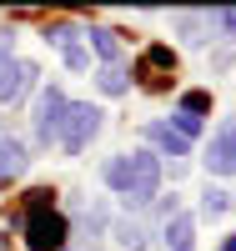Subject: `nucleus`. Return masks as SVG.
<instances>
[{
  "label": "nucleus",
  "instance_id": "dca6fc26",
  "mask_svg": "<svg viewBox=\"0 0 236 251\" xmlns=\"http://www.w3.org/2000/svg\"><path fill=\"white\" fill-rule=\"evenodd\" d=\"M221 251H236V231H231V236H226V241H221Z\"/></svg>",
  "mask_w": 236,
  "mask_h": 251
},
{
  "label": "nucleus",
  "instance_id": "39448f33",
  "mask_svg": "<svg viewBox=\"0 0 236 251\" xmlns=\"http://www.w3.org/2000/svg\"><path fill=\"white\" fill-rule=\"evenodd\" d=\"M30 86H35V66H30V60H15L5 46H0V100L15 106Z\"/></svg>",
  "mask_w": 236,
  "mask_h": 251
},
{
  "label": "nucleus",
  "instance_id": "f03ea898",
  "mask_svg": "<svg viewBox=\"0 0 236 251\" xmlns=\"http://www.w3.org/2000/svg\"><path fill=\"white\" fill-rule=\"evenodd\" d=\"M161 196V161H156V151H131L126 156V191H121V201L126 206H151Z\"/></svg>",
  "mask_w": 236,
  "mask_h": 251
},
{
  "label": "nucleus",
  "instance_id": "0eeeda50",
  "mask_svg": "<svg viewBox=\"0 0 236 251\" xmlns=\"http://www.w3.org/2000/svg\"><path fill=\"white\" fill-rule=\"evenodd\" d=\"M46 40H51L60 55H66V66H71V71H85V66H91V50H85L80 40H76V25H71V20H55Z\"/></svg>",
  "mask_w": 236,
  "mask_h": 251
},
{
  "label": "nucleus",
  "instance_id": "f8f14e48",
  "mask_svg": "<svg viewBox=\"0 0 236 251\" xmlns=\"http://www.w3.org/2000/svg\"><path fill=\"white\" fill-rule=\"evenodd\" d=\"M166 246H171V251H191V246H196V221H191V216H176V221L166 226Z\"/></svg>",
  "mask_w": 236,
  "mask_h": 251
},
{
  "label": "nucleus",
  "instance_id": "7ed1b4c3",
  "mask_svg": "<svg viewBox=\"0 0 236 251\" xmlns=\"http://www.w3.org/2000/svg\"><path fill=\"white\" fill-rule=\"evenodd\" d=\"M101 106H91V100H71V111H66V126H60V151L66 156H80L85 146L96 141V131H101Z\"/></svg>",
  "mask_w": 236,
  "mask_h": 251
},
{
  "label": "nucleus",
  "instance_id": "ddd939ff",
  "mask_svg": "<svg viewBox=\"0 0 236 251\" xmlns=\"http://www.w3.org/2000/svg\"><path fill=\"white\" fill-rule=\"evenodd\" d=\"M96 86H101L105 96H126V86H131V80H126V71H121V66H101Z\"/></svg>",
  "mask_w": 236,
  "mask_h": 251
},
{
  "label": "nucleus",
  "instance_id": "20e7f679",
  "mask_svg": "<svg viewBox=\"0 0 236 251\" xmlns=\"http://www.w3.org/2000/svg\"><path fill=\"white\" fill-rule=\"evenodd\" d=\"M66 111H71V100H66V91H60V86H46V91H40V100H35V136L46 141V146L60 141Z\"/></svg>",
  "mask_w": 236,
  "mask_h": 251
},
{
  "label": "nucleus",
  "instance_id": "9b49d317",
  "mask_svg": "<svg viewBox=\"0 0 236 251\" xmlns=\"http://www.w3.org/2000/svg\"><path fill=\"white\" fill-rule=\"evenodd\" d=\"M85 40H91V50L105 60V66H121V40H116V30H105V25H91V30H85Z\"/></svg>",
  "mask_w": 236,
  "mask_h": 251
},
{
  "label": "nucleus",
  "instance_id": "9d476101",
  "mask_svg": "<svg viewBox=\"0 0 236 251\" xmlns=\"http://www.w3.org/2000/svg\"><path fill=\"white\" fill-rule=\"evenodd\" d=\"M26 146H20L15 136H0V186H5L10 176H20V171H26Z\"/></svg>",
  "mask_w": 236,
  "mask_h": 251
},
{
  "label": "nucleus",
  "instance_id": "2eb2a0df",
  "mask_svg": "<svg viewBox=\"0 0 236 251\" xmlns=\"http://www.w3.org/2000/svg\"><path fill=\"white\" fill-rule=\"evenodd\" d=\"M211 20H216V25H221V35H226V40H236V5H226V10H216V15H211Z\"/></svg>",
  "mask_w": 236,
  "mask_h": 251
},
{
  "label": "nucleus",
  "instance_id": "423d86ee",
  "mask_svg": "<svg viewBox=\"0 0 236 251\" xmlns=\"http://www.w3.org/2000/svg\"><path fill=\"white\" fill-rule=\"evenodd\" d=\"M206 171L211 176H236V116L216 126V136L206 146Z\"/></svg>",
  "mask_w": 236,
  "mask_h": 251
},
{
  "label": "nucleus",
  "instance_id": "6e6552de",
  "mask_svg": "<svg viewBox=\"0 0 236 251\" xmlns=\"http://www.w3.org/2000/svg\"><path fill=\"white\" fill-rule=\"evenodd\" d=\"M136 71L146 75V86H151V91H161V86H166V75L176 71V50H171V46H151V50L141 55V66H136Z\"/></svg>",
  "mask_w": 236,
  "mask_h": 251
},
{
  "label": "nucleus",
  "instance_id": "1a4fd4ad",
  "mask_svg": "<svg viewBox=\"0 0 236 251\" xmlns=\"http://www.w3.org/2000/svg\"><path fill=\"white\" fill-rule=\"evenodd\" d=\"M146 141H151L161 156H171V161H176V156H191V141H181L166 121H151V126H146Z\"/></svg>",
  "mask_w": 236,
  "mask_h": 251
},
{
  "label": "nucleus",
  "instance_id": "4468645a",
  "mask_svg": "<svg viewBox=\"0 0 236 251\" xmlns=\"http://www.w3.org/2000/svg\"><path fill=\"white\" fill-rule=\"evenodd\" d=\"M226 206H231V196H226V191H206V196H201V211H206V216H221Z\"/></svg>",
  "mask_w": 236,
  "mask_h": 251
},
{
  "label": "nucleus",
  "instance_id": "f257e3e1",
  "mask_svg": "<svg viewBox=\"0 0 236 251\" xmlns=\"http://www.w3.org/2000/svg\"><path fill=\"white\" fill-rule=\"evenodd\" d=\"M66 236H71L66 216L55 211L51 191H30L26 196V241H30V251H60Z\"/></svg>",
  "mask_w": 236,
  "mask_h": 251
}]
</instances>
